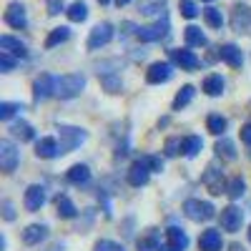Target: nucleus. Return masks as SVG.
I'll return each mask as SVG.
<instances>
[{
	"label": "nucleus",
	"instance_id": "obj_11",
	"mask_svg": "<svg viewBox=\"0 0 251 251\" xmlns=\"http://www.w3.org/2000/svg\"><path fill=\"white\" fill-rule=\"evenodd\" d=\"M174 66H171V63H153V66L149 68V71H146V80H149L151 83V86H161V83H169L171 78H174Z\"/></svg>",
	"mask_w": 251,
	"mask_h": 251
},
{
	"label": "nucleus",
	"instance_id": "obj_21",
	"mask_svg": "<svg viewBox=\"0 0 251 251\" xmlns=\"http://www.w3.org/2000/svg\"><path fill=\"white\" fill-rule=\"evenodd\" d=\"M48 236V226H43V224H30L25 231H23V244H28V246H35V244H40Z\"/></svg>",
	"mask_w": 251,
	"mask_h": 251
},
{
	"label": "nucleus",
	"instance_id": "obj_41",
	"mask_svg": "<svg viewBox=\"0 0 251 251\" xmlns=\"http://www.w3.org/2000/svg\"><path fill=\"white\" fill-rule=\"evenodd\" d=\"M96 251H126V249L111 239H100V241H96Z\"/></svg>",
	"mask_w": 251,
	"mask_h": 251
},
{
	"label": "nucleus",
	"instance_id": "obj_17",
	"mask_svg": "<svg viewBox=\"0 0 251 251\" xmlns=\"http://www.w3.org/2000/svg\"><path fill=\"white\" fill-rule=\"evenodd\" d=\"M219 58L226 63L228 68H241V63H244V53H241V48L234 46V43H224V46L219 48Z\"/></svg>",
	"mask_w": 251,
	"mask_h": 251
},
{
	"label": "nucleus",
	"instance_id": "obj_22",
	"mask_svg": "<svg viewBox=\"0 0 251 251\" xmlns=\"http://www.w3.org/2000/svg\"><path fill=\"white\" fill-rule=\"evenodd\" d=\"M0 48L8 50V53H13L15 58H25V55H28L25 43H20V40L13 38V35H3V38H0Z\"/></svg>",
	"mask_w": 251,
	"mask_h": 251
},
{
	"label": "nucleus",
	"instance_id": "obj_38",
	"mask_svg": "<svg viewBox=\"0 0 251 251\" xmlns=\"http://www.w3.org/2000/svg\"><path fill=\"white\" fill-rule=\"evenodd\" d=\"M183 151V138H176V136H171L169 141L163 143V153L169 156V158H174V156H178Z\"/></svg>",
	"mask_w": 251,
	"mask_h": 251
},
{
	"label": "nucleus",
	"instance_id": "obj_12",
	"mask_svg": "<svg viewBox=\"0 0 251 251\" xmlns=\"http://www.w3.org/2000/svg\"><path fill=\"white\" fill-rule=\"evenodd\" d=\"M151 166L143 161V156L138 158V161H133V166L128 169V183L133 186V188H141V186H146L149 183V178H151Z\"/></svg>",
	"mask_w": 251,
	"mask_h": 251
},
{
	"label": "nucleus",
	"instance_id": "obj_14",
	"mask_svg": "<svg viewBox=\"0 0 251 251\" xmlns=\"http://www.w3.org/2000/svg\"><path fill=\"white\" fill-rule=\"evenodd\" d=\"M35 156L38 158H58V156H63V149L53 136H46V138L35 141Z\"/></svg>",
	"mask_w": 251,
	"mask_h": 251
},
{
	"label": "nucleus",
	"instance_id": "obj_34",
	"mask_svg": "<svg viewBox=\"0 0 251 251\" xmlns=\"http://www.w3.org/2000/svg\"><path fill=\"white\" fill-rule=\"evenodd\" d=\"M203 20H206L208 28L221 30V25H224V13H221L219 8H214V5H208V8L203 10Z\"/></svg>",
	"mask_w": 251,
	"mask_h": 251
},
{
	"label": "nucleus",
	"instance_id": "obj_1",
	"mask_svg": "<svg viewBox=\"0 0 251 251\" xmlns=\"http://www.w3.org/2000/svg\"><path fill=\"white\" fill-rule=\"evenodd\" d=\"M83 88H86V78L80 73H68V75L55 78V96L63 100H71V98L80 96Z\"/></svg>",
	"mask_w": 251,
	"mask_h": 251
},
{
	"label": "nucleus",
	"instance_id": "obj_25",
	"mask_svg": "<svg viewBox=\"0 0 251 251\" xmlns=\"http://www.w3.org/2000/svg\"><path fill=\"white\" fill-rule=\"evenodd\" d=\"M10 136L18 138L20 143H25V141H33V138H35V131H33V126H30V123L18 121V123L10 126Z\"/></svg>",
	"mask_w": 251,
	"mask_h": 251
},
{
	"label": "nucleus",
	"instance_id": "obj_47",
	"mask_svg": "<svg viewBox=\"0 0 251 251\" xmlns=\"http://www.w3.org/2000/svg\"><path fill=\"white\" fill-rule=\"evenodd\" d=\"M158 251H181L178 246H174V244H161V249Z\"/></svg>",
	"mask_w": 251,
	"mask_h": 251
},
{
	"label": "nucleus",
	"instance_id": "obj_19",
	"mask_svg": "<svg viewBox=\"0 0 251 251\" xmlns=\"http://www.w3.org/2000/svg\"><path fill=\"white\" fill-rule=\"evenodd\" d=\"M224 88H226V80H224L221 73L206 75V78H203V86H201V91H203L206 96H211V98H219V96L224 93Z\"/></svg>",
	"mask_w": 251,
	"mask_h": 251
},
{
	"label": "nucleus",
	"instance_id": "obj_24",
	"mask_svg": "<svg viewBox=\"0 0 251 251\" xmlns=\"http://www.w3.org/2000/svg\"><path fill=\"white\" fill-rule=\"evenodd\" d=\"M183 38H186V46H188V48H201V46L208 43L206 35H203V30H201L199 25H188V28L183 30Z\"/></svg>",
	"mask_w": 251,
	"mask_h": 251
},
{
	"label": "nucleus",
	"instance_id": "obj_50",
	"mask_svg": "<svg viewBox=\"0 0 251 251\" xmlns=\"http://www.w3.org/2000/svg\"><path fill=\"white\" fill-rule=\"evenodd\" d=\"M98 3H100V5H108V3H111V0H98Z\"/></svg>",
	"mask_w": 251,
	"mask_h": 251
},
{
	"label": "nucleus",
	"instance_id": "obj_29",
	"mask_svg": "<svg viewBox=\"0 0 251 251\" xmlns=\"http://www.w3.org/2000/svg\"><path fill=\"white\" fill-rule=\"evenodd\" d=\"M68 38H71V28H66V25L53 28V30H50V35L46 38V48L50 50V48H55V46H60V43H66Z\"/></svg>",
	"mask_w": 251,
	"mask_h": 251
},
{
	"label": "nucleus",
	"instance_id": "obj_6",
	"mask_svg": "<svg viewBox=\"0 0 251 251\" xmlns=\"http://www.w3.org/2000/svg\"><path fill=\"white\" fill-rule=\"evenodd\" d=\"M20 163V151L18 146L13 141H0V169H3L5 174H13L15 166Z\"/></svg>",
	"mask_w": 251,
	"mask_h": 251
},
{
	"label": "nucleus",
	"instance_id": "obj_9",
	"mask_svg": "<svg viewBox=\"0 0 251 251\" xmlns=\"http://www.w3.org/2000/svg\"><path fill=\"white\" fill-rule=\"evenodd\" d=\"M169 58H171V63H176L181 71H196L201 66L199 55L194 50H188V48H171L169 50Z\"/></svg>",
	"mask_w": 251,
	"mask_h": 251
},
{
	"label": "nucleus",
	"instance_id": "obj_44",
	"mask_svg": "<svg viewBox=\"0 0 251 251\" xmlns=\"http://www.w3.org/2000/svg\"><path fill=\"white\" fill-rule=\"evenodd\" d=\"M143 161L151 166L153 174H161V171H163V158H161V156H143Z\"/></svg>",
	"mask_w": 251,
	"mask_h": 251
},
{
	"label": "nucleus",
	"instance_id": "obj_15",
	"mask_svg": "<svg viewBox=\"0 0 251 251\" xmlns=\"http://www.w3.org/2000/svg\"><path fill=\"white\" fill-rule=\"evenodd\" d=\"M224 249V239L219 228H206L199 236V251H221Z\"/></svg>",
	"mask_w": 251,
	"mask_h": 251
},
{
	"label": "nucleus",
	"instance_id": "obj_36",
	"mask_svg": "<svg viewBox=\"0 0 251 251\" xmlns=\"http://www.w3.org/2000/svg\"><path fill=\"white\" fill-rule=\"evenodd\" d=\"M66 15H68V20H71V23H83V20L88 18V5H86V3H80V0H78V3H73V5L66 10Z\"/></svg>",
	"mask_w": 251,
	"mask_h": 251
},
{
	"label": "nucleus",
	"instance_id": "obj_45",
	"mask_svg": "<svg viewBox=\"0 0 251 251\" xmlns=\"http://www.w3.org/2000/svg\"><path fill=\"white\" fill-rule=\"evenodd\" d=\"M3 219L5 221H15V208L10 201H3Z\"/></svg>",
	"mask_w": 251,
	"mask_h": 251
},
{
	"label": "nucleus",
	"instance_id": "obj_39",
	"mask_svg": "<svg viewBox=\"0 0 251 251\" xmlns=\"http://www.w3.org/2000/svg\"><path fill=\"white\" fill-rule=\"evenodd\" d=\"M178 8H181V15L183 18H188V20H191V18H196L201 10H199V5L194 3V0H178Z\"/></svg>",
	"mask_w": 251,
	"mask_h": 251
},
{
	"label": "nucleus",
	"instance_id": "obj_30",
	"mask_svg": "<svg viewBox=\"0 0 251 251\" xmlns=\"http://www.w3.org/2000/svg\"><path fill=\"white\" fill-rule=\"evenodd\" d=\"M55 208H58V216H60V219H75V214H78L75 203H73L68 196H58Z\"/></svg>",
	"mask_w": 251,
	"mask_h": 251
},
{
	"label": "nucleus",
	"instance_id": "obj_32",
	"mask_svg": "<svg viewBox=\"0 0 251 251\" xmlns=\"http://www.w3.org/2000/svg\"><path fill=\"white\" fill-rule=\"evenodd\" d=\"M194 96H196V88H194V86H183V88L176 93V98H174V111H181V108H186L188 103L194 100Z\"/></svg>",
	"mask_w": 251,
	"mask_h": 251
},
{
	"label": "nucleus",
	"instance_id": "obj_33",
	"mask_svg": "<svg viewBox=\"0 0 251 251\" xmlns=\"http://www.w3.org/2000/svg\"><path fill=\"white\" fill-rule=\"evenodd\" d=\"M201 149H203L201 136H186V138H183V153H186L188 158H196V156L201 153Z\"/></svg>",
	"mask_w": 251,
	"mask_h": 251
},
{
	"label": "nucleus",
	"instance_id": "obj_5",
	"mask_svg": "<svg viewBox=\"0 0 251 251\" xmlns=\"http://www.w3.org/2000/svg\"><path fill=\"white\" fill-rule=\"evenodd\" d=\"M136 35H138V40H143V43H158V40H163L166 35H169V20L158 18L151 25H141Z\"/></svg>",
	"mask_w": 251,
	"mask_h": 251
},
{
	"label": "nucleus",
	"instance_id": "obj_42",
	"mask_svg": "<svg viewBox=\"0 0 251 251\" xmlns=\"http://www.w3.org/2000/svg\"><path fill=\"white\" fill-rule=\"evenodd\" d=\"M0 68H3L5 73H10V71L15 68V58H13L8 50H3V53H0Z\"/></svg>",
	"mask_w": 251,
	"mask_h": 251
},
{
	"label": "nucleus",
	"instance_id": "obj_46",
	"mask_svg": "<svg viewBox=\"0 0 251 251\" xmlns=\"http://www.w3.org/2000/svg\"><path fill=\"white\" fill-rule=\"evenodd\" d=\"M241 141H244L246 146H251V123H246L244 128H241Z\"/></svg>",
	"mask_w": 251,
	"mask_h": 251
},
{
	"label": "nucleus",
	"instance_id": "obj_16",
	"mask_svg": "<svg viewBox=\"0 0 251 251\" xmlns=\"http://www.w3.org/2000/svg\"><path fill=\"white\" fill-rule=\"evenodd\" d=\"M5 23L15 30H23L28 25V15H25V8L20 3H10L8 10H5Z\"/></svg>",
	"mask_w": 251,
	"mask_h": 251
},
{
	"label": "nucleus",
	"instance_id": "obj_40",
	"mask_svg": "<svg viewBox=\"0 0 251 251\" xmlns=\"http://www.w3.org/2000/svg\"><path fill=\"white\" fill-rule=\"evenodd\" d=\"M18 111H20L18 103H0V118H3V121H10Z\"/></svg>",
	"mask_w": 251,
	"mask_h": 251
},
{
	"label": "nucleus",
	"instance_id": "obj_27",
	"mask_svg": "<svg viewBox=\"0 0 251 251\" xmlns=\"http://www.w3.org/2000/svg\"><path fill=\"white\" fill-rule=\"evenodd\" d=\"M100 86L106 93H121L123 91V80L118 73H100Z\"/></svg>",
	"mask_w": 251,
	"mask_h": 251
},
{
	"label": "nucleus",
	"instance_id": "obj_49",
	"mask_svg": "<svg viewBox=\"0 0 251 251\" xmlns=\"http://www.w3.org/2000/svg\"><path fill=\"white\" fill-rule=\"evenodd\" d=\"M128 3H131V0H116V5H118V8H123V5H128Z\"/></svg>",
	"mask_w": 251,
	"mask_h": 251
},
{
	"label": "nucleus",
	"instance_id": "obj_31",
	"mask_svg": "<svg viewBox=\"0 0 251 251\" xmlns=\"http://www.w3.org/2000/svg\"><path fill=\"white\" fill-rule=\"evenodd\" d=\"M246 194V181L241 178V176H234L231 181L226 183V196L231 199V201H236V199H241Z\"/></svg>",
	"mask_w": 251,
	"mask_h": 251
},
{
	"label": "nucleus",
	"instance_id": "obj_18",
	"mask_svg": "<svg viewBox=\"0 0 251 251\" xmlns=\"http://www.w3.org/2000/svg\"><path fill=\"white\" fill-rule=\"evenodd\" d=\"M231 28L236 33H251V8H246V5H236L234 8Z\"/></svg>",
	"mask_w": 251,
	"mask_h": 251
},
{
	"label": "nucleus",
	"instance_id": "obj_52",
	"mask_svg": "<svg viewBox=\"0 0 251 251\" xmlns=\"http://www.w3.org/2000/svg\"><path fill=\"white\" fill-rule=\"evenodd\" d=\"M203 3H214V0H203Z\"/></svg>",
	"mask_w": 251,
	"mask_h": 251
},
{
	"label": "nucleus",
	"instance_id": "obj_8",
	"mask_svg": "<svg viewBox=\"0 0 251 251\" xmlns=\"http://www.w3.org/2000/svg\"><path fill=\"white\" fill-rule=\"evenodd\" d=\"M113 40V25L111 23H98L93 30H91V35H88V50H100L103 46H108Z\"/></svg>",
	"mask_w": 251,
	"mask_h": 251
},
{
	"label": "nucleus",
	"instance_id": "obj_35",
	"mask_svg": "<svg viewBox=\"0 0 251 251\" xmlns=\"http://www.w3.org/2000/svg\"><path fill=\"white\" fill-rule=\"evenodd\" d=\"M161 244H158V231L156 228H149V234L143 239H138V251H158Z\"/></svg>",
	"mask_w": 251,
	"mask_h": 251
},
{
	"label": "nucleus",
	"instance_id": "obj_48",
	"mask_svg": "<svg viewBox=\"0 0 251 251\" xmlns=\"http://www.w3.org/2000/svg\"><path fill=\"white\" fill-rule=\"evenodd\" d=\"M228 251H246L241 244H231V249H228Z\"/></svg>",
	"mask_w": 251,
	"mask_h": 251
},
{
	"label": "nucleus",
	"instance_id": "obj_26",
	"mask_svg": "<svg viewBox=\"0 0 251 251\" xmlns=\"http://www.w3.org/2000/svg\"><path fill=\"white\" fill-rule=\"evenodd\" d=\"M68 181L75 183V186H83V183H88L91 181V169L86 163H75L71 166V171H68Z\"/></svg>",
	"mask_w": 251,
	"mask_h": 251
},
{
	"label": "nucleus",
	"instance_id": "obj_10",
	"mask_svg": "<svg viewBox=\"0 0 251 251\" xmlns=\"http://www.w3.org/2000/svg\"><path fill=\"white\" fill-rule=\"evenodd\" d=\"M50 96H55V78L50 73H43L33 83V98H35V103H43Z\"/></svg>",
	"mask_w": 251,
	"mask_h": 251
},
{
	"label": "nucleus",
	"instance_id": "obj_23",
	"mask_svg": "<svg viewBox=\"0 0 251 251\" xmlns=\"http://www.w3.org/2000/svg\"><path fill=\"white\" fill-rule=\"evenodd\" d=\"M214 151H216V156L219 158H224V161H236V143L231 141V138H221V141H216V146H214Z\"/></svg>",
	"mask_w": 251,
	"mask_h": 251
},
{
	"label": "nucleus",
	"instance_id": "obj_51",
	"mask_svg": "<svg viewBox=\"0 0 251 251\" xmlns=\"http://www.w3.org/2000/svg\"><path fill=\"white\" fill-rule=\"evenodd\" d=\"M249 241H251V226H249Z\"/></svg>",
	"mask_w": 251,
	"mask_h": 251
},
{
	"label": "nucleus",
	"instance_id": "obj_2",
	"mask_svg": "<svg viewBox=\"0 0 251 251\" xmlns=\"http://www.w3.org/2000/svg\"><path fill=\"white\" fill-rule=\"evenodd\" d=\"M183 214L191 219V221H196V224H201V221H211L214 216H216V208L208 203V201H201V199H188L186 203H183Z\"/></svg>",
	"mask_w": 251,
	"mask_h": 251
},
{
	"label": "nucleus",
	"instance_id": "obj_20",
	"mask_svg": "<svg viewBox=\"0 0 251 251\" xmlns=\"http://www.w3.org/2000/svg\"><path fill=\"white\" fill-rule=\"evenodd\" d=\"M138 10L146 18H161L166 15V0H138Z\"/></svg>",
	"mask_w": 251,
	"mask_h": 251
},
{
	"label": "nucleus",
	"instance_id": "obj_43",
	"mask_svg": "<svg viewBox=\"0 0 251 251\" xmlns=\"http://www.w3.org/2000/svg\"><path fill=\"white\" fill-rule=\"evenodd\" d=\"M46 8H48V15H60L66 10V3L63 0H46Z\"/></svg>",
	"mask_w": 251,
	"mask_h": 251
},
{
	"label": "nucleus",
	"instance_id": "obj_13",
	"mask_svg": "<svg viewBox=\"0 0 251 251\" xmlns=\"http://www.w3.org/2000/svg\"><path fill=\"white\" fill-rule=\"evenodd\" d=\"M46 188L40 186V183H33V186H28L25 188V199H23V203H25V208L28 211H40V208L46 206Z\"/></svg>",
	"mask_w": 251,
	"mask_h": 251
},
{
	"label": "nucleus",
	"instance_id": "obj_4",
	"mask_svg": "<svg viewBox=\"0 0 251 251\" xmlns=\"http://www.w3.org/2000/svg\"><path fill=\"white\" fill-rule=\"evenodd\" d=\"M201 183L208 188V194H214V196H221V194H226V178H224V171L219 169L216 163H211L206 169V174L201 176Z\"/></svg>",
	"mask_w": 251,
	"mask_h": 251
},
{
	"label": "nucleus",
	"instance_id": "obj_28",
	"mask_svg": "<svg viewBox=\"0 0 251 251\" xmlns=\"http://www.w3.org/2000/svg\"><path fill=\"white\" fill-rule=\"evenodd\" d=\"M166 239H169V244L178 246L181 251H186V249H188V236H186V231H183V228H178V226L166 228Z\"/></svg>",
	"mask_w": 251,
	"mask_h": 251
},
{
	"label": "nucleus",
	"instance_id": "obj_7",
	"mask_svg": "<svg viewBox=\"0 0 251 251\" xmlns=\"http://www.w3.org/2000/svg\"><path fill=\"white\" fill-rule=\"evenodd\" d=\"M221 228L224 231H228V234H236V231H241V224H244V211L239 206H226V208H221Z\"/></svg>",
	"mask_w": 251,
	"mask_h": 251
},
{
	"label": "nucleus",
	"instance_id": "obj_3",
	"mask_svg": "<svg viewBox=\"0 0 251 251\" xmlns=\"http://www.w3.org/2000/svg\"><path fill=\"white\" fill-rule=\"evenodd\" d=\"M58 138H60L63 153H71V151L78 149L80 143H86L88 133L83 128H75V126H60V128H58Z\"/></svg>",
	"mask_w": 251,
	"mask_h": 251
},
{
	"label": "nucleus",
	"instance_id": "obj_37",
	"mask_svg": "<svg viewBox=\"0 0 251 251\" xmlns=\"http://www.w3.org/2000/svg\"><path fill=\"white\" fill-rule=\"evenodd\" d=\"M226 126H228V121L224 118V116H219V113H211L206 118V128L211 131L214 136H221L224 131H226Z\"/></svg>",
	"mask_w": 251,
	"mask_h": 251
}]
</instances>
